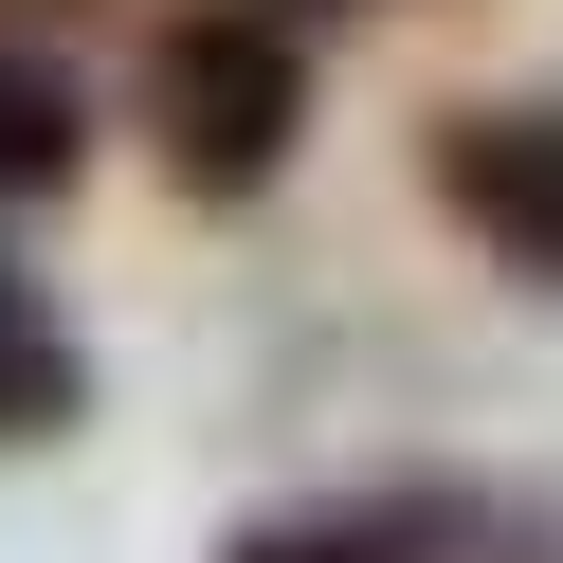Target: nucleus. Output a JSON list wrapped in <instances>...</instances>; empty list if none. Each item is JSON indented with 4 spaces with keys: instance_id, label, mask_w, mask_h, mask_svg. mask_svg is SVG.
Returning <instances> with one entry per match:
<instances>
[{
    "instance_id": "f257e3e1",
    "label": "nucleus",
    "mask_w": 563,
    "mask_h": 563,
    "mask_svg": "<svg viewBox=\"0 0 563 563\" xmlns=\"http://www.w3.org/2000/svg\"><path fill=\"white\" fill-rule=\"evenodd\" d=\"M128 110H146L183 200H273V164L309 146V37L273 0H146L128 19Z\"/></svg>"
},
{
    "instance_id": "f03ea898",
    "label": "nucleus",
    "mask_w": 563,
    "mask_h": 563,
    "mask_svg": "<svg viewBox=\"0 0 563 563\" xmlns=\"http://www.w3.org/2000/svg\"><path fill=\"white\" fill-rule=\"evenodd\" d=\"M418 183H437V219L473 236L490 273L563 291V91H490V110H437V128H418Z\"/></svg>"
},
{
    "instance_id": "7ed1b4c3",
    "label": "nucleus",
    "mask_w": 563,
    "mask_h": 563,
    "mask_svg": "<svg viewBox=\"0 0 563 563\" xmlns=\"http://www.w3.org/2000/svg\"><path fill=\"white\" fill-rule=\"evenodd\" d=\"M473 490H437V473H400V490H309V509H255L219 563H473Z\"/></svg>"
},
{
    "instance_id": "20e7f679",
    "label": "nucleus",
    "mask_w": 563,
    "mask_h": 563,
    "mask_svg": "<svg viewBox=\"0 0 563 563\" xmlns=\"http://www.w3.org/2000/svg\"><path fill=\"white\" fill-rule=\"evenodd\" d=\"M91 418V364H74V328H55L19 273H0V454H55Z\"/></svg>"
},
{
    "instance_id": "39448f33",
    "label": "nucleus",
    "mask_w": 563,
    "mask_h": 563,
    "mask_svg": "<svg viewBox=\"0 0 563 563\" xmlns=\"http://www.w3.org/2000/svg\"><path fill=\"white\" fill-rule=\"evenodd\" d=\"M91 164V110H74V74H55L37 37H0V200H55Z\"/></svg>"
},
{
    "instance_id": "423d86ee",
    "label": "nucleus",
    "mask_w": 563,
    "mask_h": 563,
    "mask_svg": "<svg viewBox=\"0 0 563 563\" xmlns=\"http://www.w3.org/2000/svg\"><path fill=\"white\" fill-rule=\"evenodd\" d=\"M19 19H110V0H0V37H19Z\"/></svg>"
}]
</instances>
